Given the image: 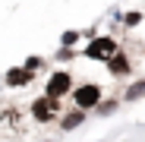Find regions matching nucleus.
<instances>
[{
  "mask_svg": "<svg viewBox=\"0 0 145 142\" xmlns=\"http://www.w3.org/2000/svg\"><path fill=\"white\" fill-rule=\"evenodd\" d=\"M117 54V41L107 35V38H95L88 47H85V57H91V60H107V57H114Z\"/></svg>",
  "mask_w": 145,
  "mask_h": 142,
  "instance_id": "obj_1",
  "label": "nucleus"
},
{
  "mask_svg": "<svg viewBox=\"0 0 145 142\" xmlns=\"http://www.w3.org/2000/svg\"><path fill=\"white\" fill-rule=\"evenodd\" d=\"M72 98H76V104H79L82 111H85V107H95V104L101 101V88H98V85H91V82H88V85H79Z\"/></svg>",
  "mask_w": 145,
  "mask_h": 142,
  "instance_id": "obj_2",
  "label": "nucleus"
},
{
  "mask_svg": "<svg viewBox=\"0 0 145 142\" xmlns=\"http://www.w3.org/2000/svg\"><path fill=\"white\" fill-rule=\"evenodd\" d=\"M60 107V98H51V95H44V98H38L32 104V114L38 117V120H54V114Z\"/></svg>",
  "mask_w": 145,
  "mask_h": 142,
  "instance_id": "obj_3",
  "label": "nucleus"
},
{
  "mask_svg": "<svg viewBox=\"0 0 145 142\" xmlns=\"http://www.w3.org/2000/svg\"><path fill=\"white\" fill-rule=\"evenodd\" d=\"M69 73H66V69H57V73L51 76V79H47V95H51V98H60V95H66L69 92Z\"/></svg>",
  "mask_w": 145,
  "mask_h": 142,
  "instance_id": "obj_4",
  "label": "nucleus"
},
{
  "mask_svg": "<svg viewBox=\"0 0 145 142\" xmlns=\"http://www.w3.org/2000/svg\"><path fill=\"white\" fill-rule=\"evenodd\" d=\"M104 63H107V69H110L114 76H126V73H129V60H126V54H120V51H117L114 57H107Z\"/></svg>",
  "mask_w": 145,
  "mask_h": 142,
  "instance_id": "obj_5",
  "label": "nucleus"
},
{
  "mask_svg": "<svg viewBox=\"0 0 145 142\" xmlns=\"http://www.w3.org/2000/svg\"><path fill=\"white\" fill-rule=\"evenodd\" d=\"M29 79H32V73H29L25 66H16V69L7 73V85H25Z\"/></svg>",
  "mask_w": 145,
  "mask_h": 142,
  "instance_id": "obj_6",
  "label": "nucleus"
},
{
  "mask_svg": "<svg viewBox=\"0 0 145 142\" xmlns=\"http://www.w3.org/2000/svg\"><path fill=\"white\" fill-rule=\"evenodd\" d=\"M82 120H85V111H72V114L63 117V130H76Z\"/></svg>",
  "mask_w": 145,
  "mask_h": 142,
  "instance_id": "obj_7",
  "label": "nucleus"
},
{
  "mask_svg": "<svg viewBox=\"0 0 145 142\" xmlns=\"http://www.w3.org/2000/svg\"><path fill=\"white\" fill-rule=\"evenodd\" d=\"M142 95H145V79H139V82H133L126 88V101H136V98H142Z\"/></svg>",
  "mask_w": 145,
  "mask_h": 142,
  "instance_id": "obj_8",
  "label": "nucleus"
},
{
  "mask_svg": "<svg viewBox=\"0 0 145 142\" xmlns=\"http://www.w3.org/2000/svg\"><path fill=\"white\" fill-rule=\"evenodd\" d=\"M139 19H142V16H139V13H136V10H133V13H126V16H123V22H126V26H136V22H139Z\"/></svg>",
  "mask_w": 145,
  "mask_h": 142,
  "instance_id": "obj_9",
  "label": "nucleus"
},
{
  "mask_svg": "<svg viewBox=\"0 0 145 142\" xmlns=\"http://www.w3.org/2000/svg\"><path fill=\"white\" fill-rule=\"evenodd\" d=\"M38 66H41V60H38V57H29V63H25V69H29V73H35Z\"/></svg>",
  "mask_w": 145,
  "mask_h": 142,
  "instance_id": "obj_10",
  "label": "nucleus"
},
{
  "mask_svg": "<svg viewBox=\"0 0 145 142\" xmlns=\"http://www.w3.org/2000/svg\"><path fill=\"white\" fill-rule=\"evenodd\" d=\"M76 38H79V32H66V35H63V44H72Z\"/></svg>",
  "mask_w": 145,
  "mask_h": 142,
  "instance_id": "obj_11",
  "label": "nucleus"
}]
</instances>
